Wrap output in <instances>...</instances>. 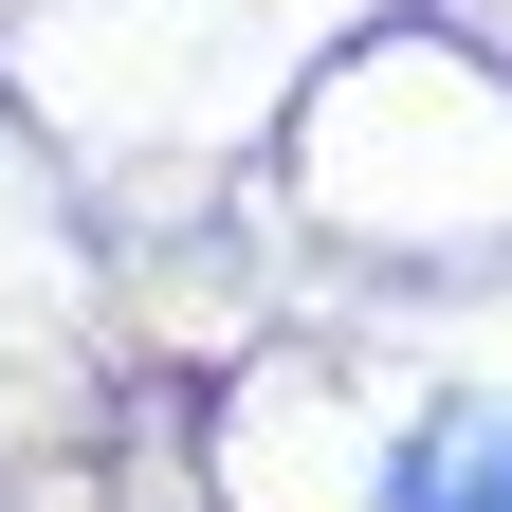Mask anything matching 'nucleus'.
Listing matches in <instances>:
<instances>
[{
	"label": "nucleus",
	"instance_id": "1",
	"mask_svg": "<svg viewBox=\"0 0 512 512\" xmlns=\"http://www.w3.org/2000/svg\"><path fill=\"white\" fill-rule=\"evenodd\" d=\"M384 512H512V403H458L403 439V476H384Z\"/></svg>",
	"mask_w": 512,
	"mask_h": 512
}]
</instances>
